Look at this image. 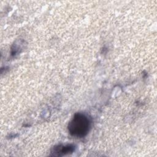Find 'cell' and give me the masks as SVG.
<instances>
[{
	"instance_id": "1",
	"label": "cell",
	"mask_w": 157,
	"mask_h": 157,
	"mask_svg": "<svg viewBox=\"0 0 157 157\" xmlns=\"http://www.w3.org/2000/svg\"><path fill=\"white\" fill-rule=\"evenodd\" d=\"M91 125V120L86 115L76 113L69 121L67 128L71 136L77 138H83L88 134Z\"/></svg>"
},
{
	"instance_id": "2",
	"label": "cell",
	"mask_w": 157,
	"mask_h": 157,
	"mask_svg": "<svg viewBox=\"0 0 157 157\" xmlns=\"http://www.w3.org/2000/svg\"><path fill=\"white\" fill-rule=\"evenodd\" d=\"M75 149V146L73 144L58 145L54 146L51 151L53 156H64L72 153Z\"/></svg>"
}]
</instances>
